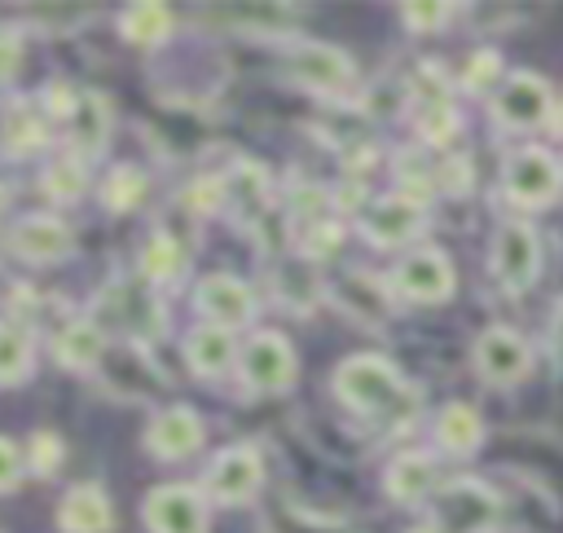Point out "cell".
<instances>
[{"instance_id":"6da1fadb","label":"cell","mask_w":563,"mask_h":533,"mask_svg":"<svg viewBox=\"0 0 563 533\" xmlns=\"http://www.w3.org/2000/svg\"><path fill=\"white\" fill-rule=\"evenodd\" d=\"M334 396L383 427H405L418 414V392L405 383V374L396 370V361L378 357V352H356L343 357L334 370Z\"/></svg>"},{"instance_id":"7a4b0ae2","label":"cell","mask_w":563,"mask_h":533,"mask_svg":"<svg viewBox=\"0 0 563 533\" xmlns=\"http://www.w3.org/2000/svg\"><path fill=\"white\" fill-rule=\"evenodd\" d=\"M501 194L523 211H541L563 194V159L545 145H519L501 163Z\"/></svg>"},{"instance_id":"3957f363","label":"cell","mask_w":563,"mask_h":533,"mask_svg":"<svg viewBox=\"0 0 563 533\" xmlns=\"http://www.w3.org/2000/svg\"><path fill=\"white\" fill-rule=\"evenodd\" d=\"M488 269H493L497 286L506 295H528L541 278V238H537V229L528 220H506L493 233Z\"/></svg>"},{"instance_id":"277c9868","label":"cell","mask_w":563,"mask_h":533,"mask_svg":"<svg viewBox=\"0 0 563 533\" xmlns=\"http://www.w3.org/2000/svg\"><path fill=\"white\" fill-rule=\"evenodd\" d=\"M238 374L251 392L260 396H277L290 392L299 379V357L290 348V339L282 330H255L246 339V348L238 352Z\"/></svg>"},{"instance_id":"5b68a950","label":"cell","mask_w":563,"mask_h":533,"mask_svg":"<svg viewBox=\"0 0 563 533\" xmlns=\"http://www.w3.org/2000/svg\"><path fill=\"white\" fill-rule=\"evenodd\" d=\"M488 115L497 119V128L506 132H537L550 123L554 115V97H550V84L532 70H515L501 79V88L493 93L488 101Z\"/></svg>"},{"instance_id":"8992f818","label":"cell","mask_w":563,"mask_h":533,"mask_svg":"<svg viewBox=\"0 0 563 533\" xmlns=\"http://www.w3.org/2000/svg\"><path fill=\"white\" fill-rule=\"evenodd\" d=\"M453 291H457V273H453L449 251H440V247H413L391 269V295L396 300H409V304H444Z\"/></svg>"},{"instance_id":"52a82bcc","label":"cell","mask_w":563,"mask_h":533,"mask_svg":"<svg viewBox=\"0 0 563 533\" xmlns=\"http://www.w3.org/2000/svg\"><path fill=\"white\" fill-rule=\"evenodd\" d=\"M532 344L515 326H488L475 339V370L488 388H519L532 374Z\"/></svg>"},{"instance_id":"ba28073f","label":"cell","mask_w":563,"mask_h":533,"mask_svg":"<svg viewBox=\"0 0 563 533\" xmlns=\"http://www.w3.org/2000/svg\"><path fill=\"white\" fill-rule=\"evenodd\" d=\"M264 485V458L255 445H229L211 458V467L202 471V493L220 507H238V502H251Z\"/></svg>"},{"instance_id":"9c48e42d","label":"cell","mask_w":563,"mask_h":533,"mask_svg":"<svg viewBox=\"0 0 563 533\" xmlns=\"http://www.w3.org/2000/svg\"><path fill=\"white\" fill-rule=\"evenodd\" d=\"M286 75L308 93L343 97L356 88V62L334 44H299L286 53Z\"/></svg>"},{"instance_id":"30bf717a","label":"cell","mask_w":563,"mask_h":533,"mask_svg":"<svg viewBox=\"0 0 563 533\" xmlns=\"http://www.w3.org/2000/svg\"><path fill=\"white\" fill-rule=\"evenodd\" d=\"M422 233H427V207L405 198V194H383L361 211V238L369 247L396 251V247H405Z\"/></svg>"},{"instance_id":"8fae6325","label":"cell","mask_w":563,"mask_h":533,"mask_svg":"<svg viewBox=\"0 0 563 533\" xmlns=\"http://www.w3.org/2000/svg\"><path fill=\"white\" fill-rule=\"evenodd\" d=\"M150 533H207V493L194 485H158L141 502Z\"/></svg>"},{"instance_id":"7c38bea8","label":"cell","mask_w":563,"mask_h":533,"mask_svg":"<svg viewBox=\"0 0 563 533\" xmlns=\"http://www.w3.org/2000/svg\"><path fill=\"white\" fill-rule=\"evenodd\" d=\"M9 255H18L22 264H62L66 255H75V233L66 220L40 211V216H22L9 233H4Z\"/></svg>"},{"instance_id":"4fadbf2b","label":"cell","mask_w":563,"mask_h":533,"mask_svg":"<svg viewBox=\"0 0 563 533\" xmlns=\"http://www.w3.org/2000/svg\"><path fill=\"white\" fill-rule=\"evenodd\" d=\"M202 414L194 405H163L145 427V449L158 463H180L202 449Z\"/></svg>"},{"instance_id":"5bb4252c","label":"cell","mask_w":563,"mask_h":533,"mask_svg":"<svg viewBox=\"0 0 563 533\" xmlns=\"http://www.w3.org/2000/svg\"><path fill=\"white\" fill-rule=\"evenodd\" d=\"M194 308L207 317V326H246L255 317V295L242 278L233 273H207L198 286H194Z\"/></svg>"},{"instance_id":"9a60e30c","label":"cell","mask_w":563,"mask_h":533,"mask_svg":"<svg viewBox=\"0 0 563 533\" xmlns=\"http://www.w3.org/2000/svg\"><path fill=\"white\" fill-rule=\"evenodd\" d=\"M497 515V498L479 480L440 485V533H484Z\"/></svg>"},{"instance_id":"2e32d148","label":"cell","mask_w":563,"mask_h":533,"mask_svg":"<svg viewBox=\"0 0 563 533\" xmlns=\"http://www.w3.org/2000/svg\"><path fill=\"white\" fill-rule=\"evenodd\" d=\"M110 119L114 106L106 101V93H79L75 115L66 119V154H75L79 163H92L106 145H110Z\"/></svg>"},{"instance_id":"e0dca14e","label":"cell","mask_w":563,"mask_h":533,"mask_svg":"<svg viewBox=\"0 0 563 533\" xmlns=\"http://www.w3.org/2000/svg\"><path fill=\"white\" fill-rule=\"evenodd\" d=\"M57 529L62 533H110L114 529V502L97 480H79L57 502Z\"/></svg>"},{"instance_id":"ac0fdd59","label":"cell","mask_w":563,"mask_h":533,"mask_svg":"<svg viewBox=\"0 0 563 533\" xmlns=\"http://www.w3.org/2000/svg\"><path fill=\"white\" fill-rule=\"evenodd\" d=\"M435 458L427 454V449H400L391 463H387V471H383V489H387V498L391 502H400V507H418V502H427L431 493H435Z\"/></svg>"},{"instance_id":"d6986e66","label":"cell","mask_w":563,"mask_h":533,"mask_svg":"<svg viewBox=\"0 0 563 533\" xmlns=\"http://www.w3.org/2000/svg\"><path fill=\"white\" fill-rule=\"evenodd\" d=\"M48 128H44V110H35L26 97H9L4 115H0V154L9 163L31 159L35 150H44Z\"/></svg>"},{"instance_id":"ffe728a7","label":"cell","mask_w":563,"mask_h":533,"mask_svg":"<svg viewBox=\"0 0 563 533\" xmlns=\"http://www.w3.org/2000/svg\"><path fill=\"white\" fill-rule=\"evenodd\" d=\"M53 357H57L62 370H79V374L97 370L101 357H106V330H101V322H92V317L66 322L57 330V339H53Z\"/></svg>"},{"instance_id":"44dd1931","label":"cell","mask_w":563,"mask_h":533,"mask_svg":"<svg viewBox=\"0 0 563 533\" xmlns=\"http://www.w3.org/2000/svg\"><path fill=\"white\" fill-rule=\"evenodd\" d=\"M238 344H233V330H224V326H194L189 335H185V361H189V370L198 374V379H220V374H229V366L238 361Z\"/></svg>"},{"instance_id":"7402d4cb","label":"cell","mask_w":563,"mask_h":533,"mask_svg":"<svg viewBox=\"0 0 563 533\" xmlns=\"http://www.w3.org/2000/svg\"><path fill=\"white\" fill-rule=\"evenodd\" d=\"M435 440L444 454L453 458H466L484 445V418L466 405V401H449L440 414H435Z\"/></svg>"},{"instance_id":"603a6c76","label":"cell","mask_w":563,"mask_h":533,"mask_svg":"<svg viewBox=\"0 0 563 533\" xmlns=\"http://www.w3.org/2000/svg\"><path fill=\"white\" fill-rule=\"evenodd\" d=\"M35 366V339L22 322L0 317V388H18L31 379Z\"/></svg>"},{"instance_id":"cb8c5ba5","label":"cell","mask_w":563,"mask_h":533,"mask_svg":"<svg viewBox=\"0 0 563 533\" xmlns=\"http://www.w3.org/2000/svg\"><path fill=\"white\" fill-rule=\"evenodd\" d=\"M172 9L167 4H128L123 13H119V35L128 40V44H136V48H158L167 35H172Z\"/></svg>"},{"instance_id":"d4e9b609","label":"cell","mask_w":563,"mask_h":533,"mask_svg":"<svg viewBox=\"0 0 563 533\" xmlns=\"http://www.w3.org/2000/svg\"><path fill=\"white\" fill-rule=\"evenodd\" d=\"M136 264H141V278H145V282L167 286V282H180V278H185L189 255H185V247H180L172 233H150Z\"/></svg>"},{"instance_id":"484cf974","label":"cell","mask_w":563,"mask_h":533,"mask_svg":"<svg viewBox=\"0 0 563 533\" xmlns=\"http://www.w3.org/2000/svg\"><path fill=\"white\" fill-rule=\"evenodd\" d=\"M145 189H150V176L136 163H114L101 181V207L114 216H128L145 203Z\"/></svg>"},{"instance_id":"4316f807","label":"cell","mask_w":563,"mask_h":533,"mask_svg":"<svg viewBox=\"0 0 563 533\" xmlns=\"http://www.w3.org/2000/svg\"><path fill=\"white\" fill-rule=\"evenodd\" d=\"M40 185L53 203H79L88 189V163H79L75 154H62L40 172Z\"/></svg>"},{"instance_id":"83f0119b","label":"cell","mask_w":563,"mask_h":533,"mask_svg":"<svg viewBox=\"0 0 563 533\" xmlns=\"http://www.w3.org/2000/svg\"><path fill=\"white\" fill-rule=\"evenodd\" d=\"M457 132H462V115L449 106V97H444V101H422V110H418V137H422L427 145L444 150Z\"/></svg>"},{"instance_id":"f1b7e54d","label":"cell","mask_w":563,"mask_h":533,"mask_svg":"<svg viewBox=\"0 0 563 533\" xmlns=\"http://www.w3.org/2000/svg\"><path fill=\"white\" fill-rule=\"evenodd\" d=\"M62 463H66V440H62L57 432H48V427L31 432V445H26V467H31V476L53 480V476L62 471Z\"/></svg>"},{"instance_id":"f546056e","label":"cell","mask_w":563,"mask_h":533,"mask_svg":"<svg viewBox=\"0 0 563 533\" xmlns=\"http://www.w3.org/2000/svg\"><path fill=\"white\" fill-rule=\"evenodd\" d=\"M462 88L466 93H488V88L497 93L501 88V57L493 48H475L462 66Z\"/></svg>"},{"instance_id":"4dcf8cb0","label":"cell","mask_w":563,"mask_h":533,"mask_svg":"<svg viewBox=\"0 0 563 533\" xmlns=\"http://www.w3.org/2000/svg\"><path fill=\"white\" fill-rule=\"evenodd\" d=\"M185 203H189L198 216H216V211L229 203V176H202V181H194L189 194H185Z\"/></svg>"},{"instance_id":"1f68e13d","label":"cell","mask_w":563,"mask_h":533,"mask_svg":"<svg viewBox=\"0 0 563 533\" xmlns=\"http://www.w3.org/2000/svg\"><path fill=\"white\" fill-rule=\"evenodd\" d=\"M22 70V35L13 22H0V88H9Z\"/></svg>"},{"instance_id":"d6a6232c","label":"cell","mask_w":563,"mask_h":533,"mask_svg":"<svg viewBox=\"0 0 563 533\" xmlns=\"http://www.w3.org/2000/svg\"><path fill=\"white\" fill-rule=\"evenodd\" d=\"M400 18L409 31H440L453 18V4H400Z\"/></svg>"},{"instance_id":"836d02e7","label":"cell","mask_w":563,"mask_h":533,"mask_svg":"<svg viewBox=\"0 0 563 533\" xmlns=\"http://www.w3.org/2000/svg\"><path fill=\"white\" fill-rule=\"evenodd\" d=\"M22 467H26L22 449L9 436H0V493H13L22 485Z\"/></svg>"},{"instance_id":"e575fe53","label":"cell","mask_w":563,"mask_h":533,"mask_svg":"<svg viewBox=\"0 0 563 533\" xmlns=\"http://www.w3.org/2000/svg\"><path fill=\"white\" fill-rule=\"evenodd\" d=\"M339 242H343V225H339V220H321V225H312V233H308V255L325 260V255L339 251Z\"/></svg>"},{"instance_id":"d590c367","label":"cell","mask_w":563,"mask_h":533,"mask_svg":"<svg viewBox=\"0 0 563 533\" xmlns=\"http://www.w3.org/2000/svg\"><path fill=\"white\" fill-rule=\"evenodd\" d=\"M550 352H554V361H563V300H559V308L550 317Z\"/></svg>"},{"instance_id":"8d00e7d4","label":"cell","mask_w":563,"mask_h":533,"mask_svg":"<svg viewBox=\"0 0 563 533\" xmlns=\"http://www.w3.org/2000/svg\"><path fill=\"white\" fill-rule=\"evenodd\" d=\"M409 533H440L435 524H418V529H409Z\"/></svg>"},{"instance_id":"74e56055","label":"cell","mask_w":563,"mask_h":533,"mask_svg":"<svg viewBox=\"0 0 563 533\" xmlns=\"http://www.w3.org/2000/svg\"><path fill=\"white\" fill-rule=\"evenodd\" d=\"M4 207H9V189L0 185V211H4Z\"/></svg>"}]
</instances>
